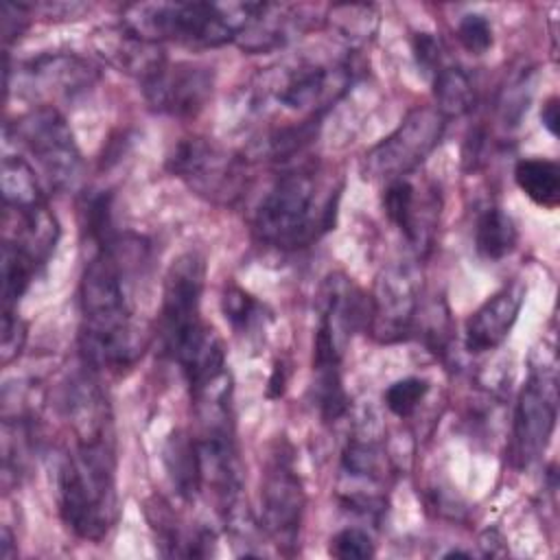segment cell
Wrapping results in <instances>:
<instances>
[{
	"instance_id": "cell-10",
	"label": "cell",
	"mask_w": 560,
	"mask_h": 560,
	"mask_svg": "<svg viewBox=\"0 0 560 560\" xmlns=\"http://www.w3.org/2000/svg\"><path fill=\"white\" fill-rule=\"evenodd\" d=\"M558 418V387L549 370L532 372L523 385L512 427V459L516 468L532 466L549 446Z\"/></svg>"
},
{
	"instance_id": "cell-26",
	"label": "cell",
	"mask_w": 560,
	"mask_h": 560,
	"mask_svg": "<svg viewBox=\"0 0 560 560\" xmlns=\"http://www.w3.org/2000/svg\"><path fill=\"white\" fill-rule=\"evenodd\" d=\"M328 26L352 46L370 42L378 28V13L372 4H337L328 11Z\"/></svg>"
},
{
	"instance_id": "cell-25",
	"label": "cell",
	"mask_w": 560,
	"mask_h": 560,
	"mask_svg": "<svg viewBox=\"0 0 560 560\" xmlns=\"http://www.w3.org/2000/svg\"><path fill=\"white\" fill-rule=\"evenodd\" d=\"M433 96L435 109L448 120L453 116H464L475 105V85L466 70L457 66H442L433 74Z\"/></svg>"
},
{
	"instance_id": "cell-15",
	"label": "cell",
	"mask_w": 560,
	"mask_h": 560,
	"mask_svg": "<svg viewBox=\"0 0 560 560\" xmlns=\"http://www.w3.org/2000/svg\"><path fill=\"white\" fill-rule=\"evenodd\" d=\"M18 90L33 98H72L96 81V68L77 55L48 52L18 68Z\"/></svg>"
},
{
	"instance_id": "cell-18",
	"label": "cell",
	"mask_w": 560,
	"mask_h": 560,
	"mask_svg": "<svg viewBox=\"0 0 560 560\" xmlns=\"http://www.w3.org/2000/svg\"><path fill=\"white\" fill-rule=\"evenodd\" d=\"M304 7L256 2L247 24L236 37V44L245 52H269L289 44L298 33L306 28Z\"/></svg>"
},
{
	"instance_id": "cell-27",
	"label": "cell",
	"mask_w": 560,
	"mask_h": 560,
	"mask_svg": "<svg viewBox=\"0 0 560 560\" xmlns=\"http://www.w3.org/2000/svg\"><path fill=\"white\" fill-rule=\"evenodd\" d=\"M39 265L18 247L2 243V311H13L33 282Z\"/></svg>"
},
{
	"instance_id": "cell-19",
	"label": "cell",
	"mask_w": 560,
	"mask_h": 560,
	"mask_svg": "<svg viewBox=\"0 0 560 560\" xmlns=\"http://www.w3.org/2000/svg\"><path fill=\"white\" fill-rule=\"evenodd\" d=\"M2 228V243L18 247L39 267L48 260L59 238V223L50 212L48 203H37L28 208L4 206Z\"/></svg>"
},
{
	"instance_id": "cell-30",
	"label": "cell",
	"mask_w": 560,
	"mask_h": 560,
	"mask_svg": "<svg viewBox=\"0 0 560 560\" xmlns=\"http://www.w3.org/2000/svg\"><path fill=\"white\" fill-rule=\"evenodd\" d=\"M429 392V381L420 378V376H407V378H400V381H394L385 394H383V400H385V407L398 416V418H409L418 405L424 400Z\"/></svg>"
},
{
	"instance_id": "cell-33",
	"label": "cell",
	"mask_w": 560,
	"mask_h": 560,
	"mask_svg": "<svg viewBox=\"0 0 560 560\" xmlns=\"http://www.w3.org/2000/svg\"><path fill=\"white\" fill-rule=\"evenodd\" d=\"M26 341V326L13 311H2V363L13 361Z\"/></svg>"
},
{
	"instance_id": "cell-6",
	"label": "cell",
	"mask_w": 560,
	"mask_h": 560,
	"mask_svg": "<svg viewBox=\"0 0 560 560\" xmlns=\"http://www.w3.org/2000/svg\"><path fill=\"white\" fill-rule=\"evenodd\" d=\"M13 136L35 158L50 188L70 190L81 179V153L66 118L52 105H39L13 122Z\"/></svg>"
},
{
	"instance_id": "cell-2",
	"label": "cell",
	"mask_w": 560,
	"mask_h": 560,
	"mask_svg": "<svg viewBox=\"0 0 560 560\" xmlns=\"http://www.w3.org/2000/svg\"><path fill=\"white\" fill-rule=\"evenodd\" d=\"M206 260L197 252L177 256L164 278L160 308V339L188 385H197L225 370L219 335L201 319Z\"/></svg>"
},
{
	"instance_id": "cell-7",
	"label": "cell",
	"mask_w": 560,
	"mask_h": 560,
	"mask_svg": "<svg viewBox=\"0 0 560 560\" xmlns=\"http://www.w3.org/2000/svg\"><path fill=\"white\" fill-rule=\"evenodd\" d=\"M304 486L287 442L269 455L260 486V527L278 551L291 556L298 547L304 518Z\"/></svg>"
},
{
	"instance_id": "cell-4",
	"label": "cell",
	"mask_w": 560,
	"mask_h": 560,
	"mask_svg": "<svg viewBox=\"0 0 560 560\" xmlns=\"http://www.w3.org/2000/svg\"><path fill=\"white\" fill-rule=\"evenodd\" d=\"M319 188L313 166L278 175L254 214L258 238L280 249H300L328 232L335 223L339 190L322 195Z\"/></svg>"
},
{
	"instance_id": "cell-12",
	"label": "cell",
	"mask_w": 560,
	"mask_h": 560,
	"mask_svg": "<svg viewBox=\"0 0 560 560\" xmlns=\"http://www.w3.org/2000/svg\"><path fill=\"white\" fill-rule=\"evenodd\" d=\"M389 462L376 435H354L341 453L339 497L343 505L365 516H376L385 508V483Z\"/></svg>"
},
{
	"instance_id": "cell-31",
	"label": "cell",
	"mask_w": 560,
	"mask_h": 560,
	"mask_svg": "<svg viewBox=\"0 0 560 560\" xmlns=\"http://www.w3.org/2000/svg\"><path fill=\"white\" fill-rule=\"evenodd\" d=\"M328 553L339 560H368L374 556V542L365 529L343 527L330 538Z\"/></svg>"
},
{
	"instance_id": "cell-11",
	"label": "cell",
	"mask_w": 560,
	"mask_h": 560,
	"mask_svg": "<svg viewBox=\"0 0 560 560\" xmlns=\"http://www.w3.org/2000/svg\"><path fill=\"white\" fill-rule=\"evenodd\" d=\"M420 306V271L411 262L387 265L374 284L370 298V332L383 341L394 343L411 332Z\"/></svg>"
},
{
	"instance_id": "cell-9",
	"label": "cell",
	"mask_w": 560,
	"mask_h": 560,
	"mask_svg": "<svg viewBox=\"0 0 560 560\" xmlns=\"http://www.w3.org/2000/svg\"><path fill=\"white\" fill-rule=\"evenodd\" d=\"M168 171L212 203H232L245 184L241 162L206 138L179 140L168 155Z\"/></svg>"
},
{
	"instance_id": "cell-29",
	"label": "cell",
	"mask_w": 560,
	"mask_h": 560,
	"mask_svg": "<svg viewBox=\"0 0 560 560\" xmlns=\"http://www.w3.org/2000/svg\"><path fill=\"white\" fill-rule=\"evenodd\" d=\"M315 402L324 422H335L348 411V396L341 383L339 365L315 370Z\"/></svg>"
},
{
	"instance_id": "cell-16",
	"label": "cell",
	"mask_w": 560,
	"mask_h": 560,
	"mask_svg": "<svg viewBox=\"0 0 560 560\" xmlns=\"http://www.w3.org/2000/svg\"><path fill=\"white\" fill-rule=\"evenodd\" d=\"M525 300V287L521 282H510L497 293H492L466 322L464 346L470 354H481L499 348L512 326L518 319Z\"/></svg>"
},
{
	"instance_id": "cell-34",
	"label": "cell",
	"mask_w": 560,
	"mask_h": 560,
	"mask_svg": "<svg viewBox=\"0 0 560 560\" xmlns=\"http://www.w3.org/2000/svg\"><path fill=\"white\" fill-rule=\"evenodd\" d=\"M411 48H413V57H416V63L418 68L424 72V74H435L444 63H442V46H440V39H435L431 33H416L413 42H411Z\"/></svg>"
},
{
	"instance_id": "cell-17",
	"label": "cell",
	"mask_w": 560,
	"mask_h": 560,
	"mask_svg": "<svg viewBox=\"0 0 560 560\" xmlns=\"http://www.w3.org/2000/svg\"><path fill=\"white\" fill-rule=\"evenodd\" d=\"M94 48L109 66L136 77L140 83L153 77L168 61L162 44L133 33L125 24L101 28L94 35Z\"/></svg>"
},
{
	"instance_id": "cell-3",
	"label": "cell",
	"mask_w": 560,
	"mask_h": 560,
	"mask_svg": "<svg viewBox=\"0 0 560 560\" xmlns=\"http://www.w3.org/2000/svg\"><path fill=\"white\" fill-rule=\"evenodd\" d=\"M116 457L112 438L77 440L57 475L59 514L66 527L90 542L103 540L116 523Z\"/></svg>"
},
{
	"instance_id": "cell-35",
	"label": "cell",
	"mask_w": 560,
	"mask_h": 560,
	"mask_svg": "<svg viewBox=\"0 0 560 560\" xmlns=\"http://www.w3.org/2000/svg\"><path fill=\"white\" fill-rule=\"evenodd\" d=\"M31 7L26 4H13V2H2V35L4 42L9 44L11 39L20 37V33L26 28L28 18H31Z\"/></svg>"
},
{
	"instance_id": "cell-1",
	"label": "cell",
	"mask_w": 560,
	"mask_h": 560,
	"mask_svg": "<svg viewBox=\"0 0 560 560\" xmlns=\"http://www.w3.org/2000/svg\"><path fill=\"white\" fill-rule=\"evenodd\" d=\"M144 245L112 234L81 276V352L92 368L122 370L144 350L131 304V276L144 262Z\"/></svg>"
},
{
	"instance_id": "cell-14",
	"label": "cell",
	"mask_w": 560,
	"mask_h": 560,
	"mask_svg": "<svg viewBox=\"0 0 560 560\" xmlns=\"http://www.w3.org/2000/svg\"><path fill=\"white\" fill-rule=\"evenodd\" d=\"M352 83V66L339 63H304L293 68L276 85L273 94L280 105L302 114H319L330 107Z\"/></svg>"
},
{
	"instance_id": "cell-8",
	"label": "cell",
	"mask_w": 560,
	"mask_h": 560,
	"mask_svg": "<svg viewBox=\"0 0 560 560\" xmlns=\"http://www.w3.org/2000/svg\"><path fill=\"white\" fill-rule=\"evenodd\" d=\"M444 127L446 118L435 107L411 109L387 138L365 153V177L392 182L409 175L440 144Z\"/></svg>"
},
{
	"instance_id": "cell-28",
	"label": "cell",
	"mask_w": 560,
	"mask_h": 560,
	"mask_svg": "<svg viewBox=\"0 0 560 560\" xmlns=\"http://www.w3.org/2000/svg\"><path fill=\"white\" fill-rule=\"evenodd\" d=\"M221 308L225 319L232 324V328L243 335L260 326L265 328V322L269 319V313L265 311V306L236 284L225 287L221 295Z\"/></svg>"
},
{
	"instance_id": "cell-20",
	"label": "cell",
	"mask_w": 560,
	"mask_h": 560,
	"mask_svg": "<svg viewBox=\"0 0 560 560\" xmlns=\"http://www.w3.org/2000/svg\"><path fill=\"white\" fill-rule=\"evenodd\" d=\"M383 210L416 249L429 247L435 206L429 199L420 201L416 186L407 177L387 182L383 192Z\"/></svg>"
},
{
	"instance_id": "cell-38",
	"label": "cell",
	"mask_w": 560,
	"mask_h": 560,
	"mask_svg": "<svg viewBox=\"0 0 560 560\" xmlns=\"http://www.w3.org/2000/svg\"><path fill=\"white\" fill-rule=\"evenodd\" d=\"M444 558H470L468 551H459V549H451L444 553Z\"/></svg>"
},
{
	"instance_id": "cell-32",
	"label": "cell",
	"mask_w": 560,
	"mask_h": 560,
	"mask_svg": "<svg viewBox=\"0 0 560 560\" xmlns=\"http://www.w3.org/2000/svg\"><path fill=\"white\" fill-rule=\"evenodd\" d=\"M457 39L470 55H483L492 46V26L481 13H466L457 24Z\"/></svg>"
},
{
	"instance_id": "cell-5",
	"label": "cell",
	"mask_w": 560,
	"mask_h": 560,
	"mask_svg": "<svg viewBox=\"0 0 560 560\" xmlns=\"http://www.w3.org/2000/svg\"><path fill=\"white\" fill-rule=\"evenodd\" d=\"M256 2H138L122 9L127 28L151 42L223 46L236 42Z\"/></svg>"
},
{
	"instance_id": "cell-21",
	"label": "cell",
	"mask_w": 560,
	"mask_h": 560,
	"mask_svg": "<svg viewBox=\"0 0 560 560\" xmlns=\"http://www.w3.org/2000/svg\"><path fill=\"white\" fill-rule=\"evenodd\" d=\"M164 466L175 492L184 501H192L201 492L203 477L195 435L186 431L171 433L164 444Z\"/></svg>"
},
{
	"instance_id": "cell-37",
	"label": "cell",
	"mask_w": 560,
	"mask_h": 560,
	"mask_svg": "<svg viewBox=\"0 0 560 560\" xmlns=\"http://www.w3.org/2000/svg\"><path fill=\"white\" fill-rule=\"evenodd\" d=\"M11 542H13V538H11V532L7 529V527H2V536H0V558H13L18 551H13L11 549Z\"/></svg>"
},
{
	"instance_id": "cell-22",
	"label": "cell",
	"mask_w": 560,
	"mask_h": 560,
	"mask_svg": "<svg viewBox=\"0 0 560 560\" xmlns=\"http://www.w3.org/2000/svg\"><path fill=\"white\" fill-rule=\"evenodd\" d=\"M518 230L508 212L501 208H486L475 225V249L483 260L497 262L514 252Z\"/></svg>"
},
{
	"instance_id": "cell-36",
	"label": "cell",
	"mask_w": 560,
	"mask_h": 560,
	"mask_svg": "<svg viewBox=\"0 0 560 560\" xmlns=\"http://www.w3.org/2000/svg\"><path fill=\"white\" fill-rule=\"evenodd\" d=\"M540 120H542V127L551 133V136H558V122H560V114H558V98L551 96L545 105H542V112H540Z\"/></svg>"
},
{
	"instance_id": "cell-23",
	"label": "cell",
	"mask_w": 560,
	"mask_h": 560,
	"mask_svg": "<svg viewBox=\"0 0 560 560\" xmlns=\"http://www.w3.org/2000/svg\"><path fill=\"white\" fill-rule=\"evenodd\" d=\"M516 186L536 206L556 208L560 201V168L553 160L525 158L514 166Z\"/></svg>"
},
{
	"instance_id": "cell-13",
	"label": "cell",
	"mask_w": 560,
	"mask_h": 560,
	"mask_svg": "<svg viewBox=\"0 0 560 560\" xmlns=\"http://www.w3.org/2000/svg\"><path fill=\"white\" fill-rule=\"evenodd\" d=\"M212 90V68L186 61H166L153 77L142 83V94L149 107L175 118L197 116L210 101Z\"/></svg>"
},
{
	"instance_id": "cell-24",
	"label": "cell",
	"mask_w": 560,
	"mask_h": 560,
	"mask_svg": "<svg viewBox=\"0 0 560 560\" xmlns=\"http://www.w3.org/2000/svg\"><path fill=\"white\" fill-rule=\"evenodd\" d=\"M2 201L9 208H28L37 203H46L35 168L18 155H7L2 160L0 171Z\"/></svg>"
}]
</instances>
